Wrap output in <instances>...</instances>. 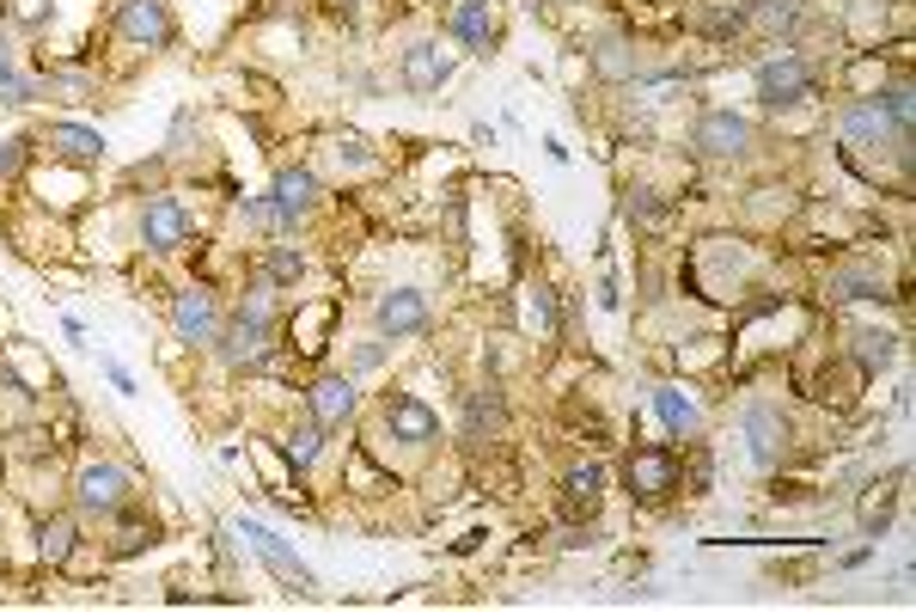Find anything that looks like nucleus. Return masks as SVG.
Here are the masks:
<instances>
[{"mask_svg": "<svg viewBox=\"0 0 916 612\" xmlns=\"http://www.w3.org/2000/svg\"><path fill=\"white\" fill-rule=\"evenodd\" d=\"M385 423H392V435L409 441V447H422V441L440 435V416H434L422 399H392V404H385Z\"/></svg>", "mask_w": 916, "mask_h": 612, "instance_id": "13", "label": "nucleus"}, {"mask_svg": "<svg viewBox=\"0 0 916 612\" xmlns=\"http://www.w3.org/2000/svg\"><path fill=\"white\" fill-rule=\"evenodd\" d=\"M43 141H50L62 160H74V166H98V160H105V135L86 129V123H50V135H43Z\"/></svg>", "mask_w": 916, "mask_h": 612, "instance_id": "12", "label": "nucleus"}, {"mask_svg": "<svg viewBox=\"0 0 916 612\" xmlns=\"http://www.w3.org/2000/svg\"><path fill=\"white\" fill-rule=\"evenodd\" d=\"M263 356H269V325L233 319L221 331V361L226 368H263Z\"/></svg>", "mask_w": 916, "mask_h": 612, "instance_id": "10", "label": "nucleus"}, {"mask_svg": "<svg viewBox=\"0 0 916 612\" xmlns=\"http://www.w3.org/2000/svg\"><path fill=\"white\" fill-rule=\"evenodd\" d=\"M25 98H38V93H31L25 81H13V67H7V74H0V105H25Z\"/></svg>", "mask_w": 916, "mask_h": 612, "instance_id": "34", "label": "nucleus"}, {"mask_svg": "<svg viewBox=\"0 0 916 612\" xmlns=\"http://www.w3.org/2000/svg\"><path fill=\"white\" fill-rule=\"evenodd\" d=\"M117 25H123V38H129V43H171L166 0H123Z\"/></svg>", "mask_w": 916, "mask_h": 612, "instance_id": "9", "label": "nucleus"}, {"mask_svg": "<svg viewBox=\"0 0 916 612\" xmlns=\"http://www.w3.org/2000/svg\"><path fill=\"white\" fill-rule=\"evenodd\" d=\"M843 135H850V141L880 147L886 135H898V129H892V117H886V105H880V98H855V105L843 110ZM898 141H910V135H898Z\"/></svg>", "mask_w": 916, "mask_h": 612, "instance_id": "14", "label": "nucleus"}, {"mask_svg": "<svg viewBox=\"0 0 916 612\" xmlns=\"http://www.w3.org/2000/svg\"><path fill=\"white\" fill-rule=\"evenodd\" d=\"M496 423H501L496 392H477V399H471V435H483V429H496Z\"/></svg>", "mask_w": 916, "mask_h": 612, "instance_id": "32", "label": "nucleus"}, {"mask_svg": "<svg viewBox=\"0 0 916 612\" xmlns=\"http://www.w3.org/2000/svg\"><path fill=\"white\" fill-rule=\"evenodd\" d=\"M306 276V257L300 252H288V245H281V252H269V282H300Z\"/></svg>", "mask_w": 916, "mask_h": 612, "instance_id": "31", "label": "nucleus"}, {"mask_svg": "<svg viewBox=\"0 0 916 612\" xmlns=\"http://www.w3.org/2000/svg\"><path fill=\"white\" fill-rule=\"evenodd\" d=\"M74 496H79V508H92V515H117V508L129 503V478H123L117 466H86L74 478Z\"/></svg>", "mask_w": 916, "mask_h": 612, "instance_id": "4", "label": "nucleus"}, {"mask_svg": "<svg viewBox=\"0 0 916 612\" xmlns=\"http://www.w3.org/2000/svg\"><path fill=\"white\" fill-rule=\"evenodd\" d=\"M238 319H251V325H269V288H257L251 300H238Z\"/></svg>", "mask_w": 916, "mask_h": 612, "instance_id": "33", "label": "nucleus"}, {"mask_svg": "<svg viewBox=\"0 0 916 612\" xmlns=\"http://www.w3.org/2000/svg\"><path fill=\"white\" fill-rule=\"evenodd\" d=\"M312 197H318L312 172H281V178H275V214H281V226H288L294 214L312 209Z\"/></svg>", "mask_w": 916, "mask_h": 612, "instance_id": "18", "label": "nucleus"}, {"mask_svg": "<svg viewBox=\"0 0 916 612\" xmlns=\"http://www.w3.org/2000/svg\"><path fill=\"white\" fill-rule=\"evenodd\" d=\"M7 19L19 31H43L50 25V0H7Z\"/></svg>", "mask_w": 916, "mask_h": 612, "instance_id": "29", "label": "nucleus"}, {"mask_svg": "<svg viewBox=\"0 0 916 612\" xmlns=\"http://www.w3.org/2000/svg\"><path fill=\"white\" fill-rule=\"evenodd\" d=\"M183 233H190V221H183V209L171 197H159V202H147V214H141V240L153 245V252H178L183 245Z\"/></svg>", "mask_w": 916, "mask_h": 612, "instance_id": "11", "label": "nucleus"}, {"mask_svg": "<svg viewBox=\"0 0 916 612\" xmlns=\"http://www.w3.org/2000/svg\"><path fill=\"white\" fill-rule=\"evenodd\" d=\"M855 361H862V368H886L892 361V337L886 331H855Z\"/></svg>", "mask_w": 916, "mask_h": 612, "instance_id": "27", "label": "nucleus"}, {"mask_svg": "<svg viewBox=\"0 0 916 612\" xmlns=\"http://www.w3.org/2000/svg\"><path fill=\"white\" fill-rule=\"evenodd\" d=\"M593 67H599L605 81H636V50L624 38H599L593 43Z\"/></svg>", "mask_w": 916, "mask_h": 612, "instance_id": "21", "label": "nucleus"}, {"mask_svg": "<svg viewBox=\"0 0 916 612\" xmlns=\"http://www.w3.org/2000/svg\"><path fill=\"white\" fill-rule=\"evenodd\" d=\"M599 490H605V472H599V466H575V472L563 478V496H568V508H575V515L599 503Z\"/></svg>", "mask_w": 916, "mask_h": 612, "instance_id": "24", "label": "nucleus"}, {"mask_svg": "<svg viewBox=\"0 0 916 612\" xmlns=\"http://www.w3.org/2000/svg\"><path fill=\"white\" fill-rule=\"evenodd\" d=\"M446 25H452L458 43H471L477 55H489V43H496V19H489V0H458L452 13H446Z\"/></svg>", "mask_w": 916, "mask_h": 612, "instance_id": "15", "label": "nucleus"}, {"mask_svg": "<svg viewBox=\"0 0 916 612\" xmlns=\"http://www.w3.org/2000/svg\"><path fill=\"white\" fill-rule=\"evenodd\" d=\"M746 435H752V460H758V466H770L788 429H782V416H776L770 404H752V411H746Z\"/></svg>", "mask_w": 916, "mask_h": 612, "instance_id": "17", "label": "nucleus"}, {"mask_svg": "<svg viewBox=\"0 0 916 612\" xmlns=\"http://www.w3.org/2000/svg\"><path fill=\"white\" fill-rule=\"evenodd\" d=\"M306 404H312V423L318 429H342L354 416V387L342 380V373H324V380H312Z\"/></svg>", "mask_w": 916, "mask_h": 612, "instance_id": "8", "label": "nucleus"}, {"mask_svg": "<svg viewBox=\"0 0 916 612\" xmlns=\"http://www.w3.org/2000/svg\"><path fill=\"white\" fill-rule=\"evenodd\" d=\"M752 19H758V31H770V38H782V31H795V0H758L752 7Z\"/></svg>", "mask_w": 916, "mask_h": 612, "instance_id": "25", "label": "nucleus"}, {"mask_svg": "<svg viewBox=\"0 0 916 612\" xmlns=\"http://www.w3.org/2000/svg\"><path fill=\"white\" fill-rule=\"evenodd\" d=\"M624 484L636 496H667V490H679V460L667 447H636L624 460Z\"/></svg>", "mask_w": 916, "mask_h": 612, "instance_id": "3", "label": "nucleus"}, {"mask_svg": "<svg viewBox=\"0 0 916 612\" xmlns=\"http://www.w3.org/2000/svg\"><path fill=\"white\" fill-rule=\"evenodd\" d=\"M74 539H79V527H74L67 515L43 520V527H38V551H43V563H67V558H74Z\"/></svg>", "mask_w": 916, "mask_h": 612, "instance_id": "22", "label": "nucleus"}, {"mask_svg": "<svg viewBox=\"0 0 916 612\" xmlns=\"http://www.w3.org/2000/svg\"><path fill=\"white\" fill-rule=\"evenodd\" d=\"M629 221L636 226H660L667 221V202H660L654 190H629Z\"/></svg>", "mask_w": 916, "mask_h": 612, "instance_id": "30", "label": "nucleus"}, {"mask_svg": "<svg viewBox=\"0 0 916 612\" xmlns=\"http://www.w3.org/2000/svg\"><path fill=\"white\" fill-rule=\"evenodd\" d=\"M525 331H537V337H550V331H556V300H550L544 288H532V294H525Z\"/></svg>", "mask_w": 916, "mask_h": 612, "instance_id": "26", "label": "nucleus"}, {"mask_svg": "<svg viewBox=\"0 0 916 612\" xmlns=\"http://www.w3.org/2000/svg\"><path fill=\"white\" fill-rule=\"evenodd\" d=\"M654 411H660V423H667L672 435H696V423H703V416H696V404L684 399L679 387H660L654 392Z\"/></svg>", "mask_w": 916, "mask_h": 612, "instance_id": "20", "label": "nucleus"}, {"mask_svg": "<svg viewBox=\"0 0 916 612\" xmlns=\"http://www.w3.org/2000/svg\"><path fill=\"white\" fill-rule=\"evenodd\" d=\"M25 154H31V141H7L0 147V178H13L19 166H25Z\"/></svg>", "mask_w": 916, "mask_h": 612, "instance_id": "35", "label": "nucleus"}, {"mask_svg": "<svg viewBox=\"0 0 916 612\" xmlns=\"http://www.w3.org/2000/svg\"><path fill=\"white\" fill-rule=\"evenodd\" d=\"M245 539L263 551V563H269V570L281 576V582H288V588H300V594H312V588H318V582H312V570H306V563L294 558V551L281 546V539H275L269 527H257V520H245Z\"/></svg>", "mask_w": 916, "mask_h": 612, "instance_id": "6", "label": "nucleus"}, {"mask_svg": "<svg viewBox=\"0 0 916 612\" xmlns=\"http://www.w3.org/2000/svg\"><path fill=\"white\" fill-rule=\"evenodd\" d=\"M337 154H349V160H366V141H361V135H342Z\"/></svg>", "mask_w": 916, "mask_h": 612, "instance_id": "36", "label": "nucleus"}, {"mask_svg": "<svg viewBox=\"0 0 916 612\" xmlns=\"http://www.w3.org/2000/svg\"><path fill=\"white\" fill-rule=\"evenodd\" d=\"M105 373H110V387H117V392H135V380L117 368V361H105Z\"/></svg>", "mask_w": 916, "mask_h": 612, "instance_id": "37", "label": "nucleus"}, {"mask_svg": "<svg viewBox=\"0 0 916 612\" xmlns=\"http://www.w3.org/2000/svg\"><path fill=\"white\" fill-rule=\"evenodd\" d=\"M7 67H13V62H7V50H0V74H7Z\"/></svg>", "mask_w": 916, "mask_h": 612, "instance_id": "38", "label": "nucleus"}, {"mask_svg": "<svg viewBox=\"0 0 916 612\" xmlns=\"http://www.w3.org/2000/svg\"><path fill=\"white\" fill-rule=\"evenodd\" d=\"M318 435H324V429H318V423H306V429H294V435H288V441H281V453H288L294 466H312V460H318Z\"/></svg>", "mask_w": 916, "mask_h": 612, "instance_id": "28", "label": "nucleus"}, {"mask_svg": "<svg viewBox=\"0 0 916 612\" xmlns=\"http://www.w3.org/2000/svg\"><path fill=\"white\" fill-rule=\"evenodd\" d=\"M831 294H838V300H886V282L874 276V270H838V276H831Z\"/></svg>", "mask_w": 916, "mask_h": 612, "instance_id": "23", "label": "nucleus"}, {"mask_svg": "<svg viewBox=\"0 0 916 612\" xmlns=\"http://www.w3.org/2000/svg\"><path fill=\"white\" fill-rule=\"evenodd\" d=\"M696 147H703L709 160H739L752 147V123L746 117H733V110H709V117H696V135H691Z\"/></svg>", "mask_w": 916, "mask_h": 612, "instance_id": "2", "label": "nucleus"}, {"mask_svg": "<svg viewBox=\"0 0 916 612\" xmlns=\"http://www.w3.org/2000/svg\"><path fill=\"white\" fill-rule=\"evenodd\" d=\"M171 325H178V337H190V344H214L221 337V313H214V294L190 288L171 300Z\"/></svg>", "mask_w": 916, "mask_h": 612, "instance_id": "5", "label": "nucleus"}, {"mask_svg": "<svg viewBox=\"0 0 916 612\" xmlns=\"http://www.w3.org/2000/svg\"><path fill=\"white\" fill-rule=\"evenodd\" d=\"M446 74H452V62H446L434 43H409V50H404V86H409V93H434Z\"/></svg>", "mask_w": 916, "mask_h": 612, "instance_id": "16", "label": "nucleus"}, {"mask_svg": "<svg viewBox=\"0 0 916 612\" xmlns=\"http://www.w3.org/2000/svg\"><path fill=\"white\" fill-rule=\"evenodd\" d=\"M696 25H703L709 38H733V31L752 25V0H715V7H703V13H696Z\"/></svg>", "mask_w": 916, "mask_h": 612, "instance_id": "19", "label": "nucleus"}, {"mask_svg": "<svg viewBox=\"0 0 916 612\" xmlns=\"http://www.w3.org/2000/svg\"><path fill=\"white\" fill-rule=\"evenodd\" d=\"M373 319H380L385 337H409V331H422V325H428V300H422L416 288H392V294H380Z\"/></svg>", "mask_w": 916, "mask_h": 612, "instance_id": "7", "label": "nucleus"}, {"mask_svg": "<svg viewBox=\"0 0 916 612\" xmlns=\"http://www.w3.org/2000/svg\"><path fill=\"white\" fill-rule=\"evenodd\" d=\"M758 93H764L770 110L800 105V98H812V67L800 62V55H770V62L758 67Z\"/></svg>", "mask_w": 916, "mask_h": 612, "instance_id": "1", "label": "nucleus"}]
</instances>
